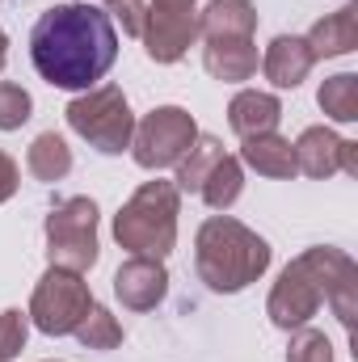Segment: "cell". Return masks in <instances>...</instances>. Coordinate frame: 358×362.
<instances>
[{"label":"cell","instance_id":"6da1fadb","mask_svg":"<svg viewBox=\"0 0 358 362\" xmlns=\"http://www.w3.org/2000/svg\"><path fill=\"white\" fill-rule=\"evenodd\" d=\"M30 59L55 89H93L118 59V30L97 4H51L30 30Z\"/></svg>","mask_w":358,"mask_h":362},{"label":"cell","instance_id":"7a4b0ae2","mask_svg":"<svg viewBox=\"0 0 358 362\" xmlns=\"http://www.w3.org/2000/svg\"><path fill=\"white\" fill-rule=\"evenodd\" d=\"M321 303L333 308L342 329H354L358 266L350 262V253H342L333 245H316V249L299 253L287 270L278 274V282H274V291L266 299V316L274 320V329L295 333L321 312Z\"/></svg>","mask_w":358,"mask_h":362},{"label":"cell","instance_id":"3957f363","mask_svg":"<svg viewBox=\"0 0 358 362\" xmlns=\"http://www.w3.org/2000/svg\"><path fill=\"white\" fill-rule=\"evenodd\" d=\"M194 270L215 295H236L270 270V240L232 215H211L194 236Z\"/></svg>","mask_w":358,"mask_h":362},{"label":"cell","instance_id":"277c9868","mask_svg":"<svg viewBox=\"0 0 358 362\" xmlns=\"http://www.w3.org/2000/svg\"><path fill=\"white\" fill-rule=\"evenodd\" d=\"M181 189L173 181H144L114 215V240L131 257H156L165 262L178 245Z\"/></svg>","mask_w":358,"mask_h":362},{"label":"cell","instance_id":"5b68a950","mask_svg":"<svg viewBox=\"0 0 358 362\" xmlns=\"http://www.w3.org/2000/svg\"><path fill=\"white\" fill-rule=\"evenodd\" d=\"M68 127L105 156H118L131 148V135H135V114L127 105V93L118 85H93L81 97L68 101Z\"/></svg>","mask_w":358,"mask_h":362},{"label":"cell","instance_id":"8992f818","mask_svg":"<svg viewBox=\"0 0 358 362\" xmlns=\"http://www.w3.org/2000/svg\"><path fill=\"white\" fill-rule=\"evenodd\" d=\"M42 232H47L51 266H64V270H76V274L97 266L101 249H97V202L93 198L72 194V198L55 202Z\"/></svg>","mask_w":358,"mask_h":362},{"label":"cell","instance_id":"52a82bcc","mask_svg":"<svg viewBox=\"0 0 358 362\" xmlns=\"http://www.w3.org/2000/svg\"><path fill=\"white\" fill-rule=\"evenodd\" d=\"M89 308H93V291H89V282H85V274L51 266V270L38 278L25 316L47 337H68V333H76V325L85 320Z\"/></svg>","mask_w":358,"mask_h":362},{"label":"cell","instance_id":"ba28073f","mask_svg":"<svg viewBox=\"0 0 358 362\" xmlns=\"http://www.w3.org/2000/svg\"><path fill=\"white\" fill-rule=\"evenodd\" d=\"M198 139V122L190 110L181 105H156L152 114H144V122H135V135H131V156L139 169L148 173H161V169H173L181 156L190 152V144Z\"/></svg>","mask_w":358,"mask_h":362},{"label":"cell","instance_id":"9c48e42d","mask_svg":"<svg viewBox=\"0 0 358 362\" xmlns=\"http://www.w3.org/2000/svg\"><path fill=\"white\" fill-rule=\"evenodd\" d=\"M194 38H198V13H194V4H161V0L148 4L139 42H144V51H148L152 64H178L181 55L194 47Z\"/></svg>","mask_w":358,"mask_h":362},{"label":"cell","instance_id":"30bf717a","mask_svg":"<svg viewBox=\"0 0 358 362\" xmlns=\"http://www.w3.org/2000/svg\"><path fill=\"white\" fill-rule=\"evenodd\" d=\"M291 148H295V173H308L316 181L333 177V173L358 177V144L342 139L329 127H308Z\"/></svg>","mask_w":358,"mask_h":362},{"label":"cell","instance_id":"8fae6325","mask_svg":"<svg viewBox=\"0 0 358 362\" xmlns=\"http://www.w3.org/2000/svg\"><path fill=\"white\" fill-rule=\"evenodd\" d=\"M114 295L131 312H152L169 295V270L156 257H127L114 274Z\"/></svg>","mask_w":358,"mask_h":362},{"label":"cell","instance_id":"7c38bea8","mask_svg":"<svg viewBox=\"0 0 358 362\" xmlns=\"http://www.w3.org/2000/svg\"><path fill=\"white\" fill-rule=\"evenodd\" d=\"M258 42L253 38H211L202 47V68L224 85H245L258 72Z\"/></svg>","mask_w":358,"mask_h":362},{"label":"cell","instance_id":"4fadbf2b","mask_svg":"<svg viewBox=\"0 0 358 362\" xmlns=\"http://www.w3.org/2000/svg\"><path fill=\"white\" fill-rule=\"evenodd\" d=\"M312 64L316 59H312V51L299 34H278L262 55V72H266V81L274 89H299L308 81Z\"/></svg>","mask_w":358,"mask_h":362},{"label":"cell","instance_id":"5bb4252c","mask_svg":"<svg viewBox=\"0 0 358 362\" xmlns=\"http://www.w3.org/2000/svg\"><path fill=\"white\" fill-rule=\"evenodd\" d=\"M312 59H337V55H350L358 47V4H342L337 13L321 17L308 34H304Z\"/></svg>","mask_w":358,"mask_h":362},{"label":"cell","instance_id":"9a60e30c","mask_svg":"<svg viewBox=\"0 0 358 362\" xmlns=\"http://www.w3.org/2000/svg\"><path fill=\"white\" fill-rule=\"evenodd\" d=\"M278 118H282V101L262 89H241L232 97V105H228V122H232V131L241 139L278 131Z\"/></svg>","mask_w":358,"mask_h":362},{"label":"cell","instance_id":"2e32d148","mask_svg":"<svg viewBox=\"0 0 358 362\" xmlns=\"http://www.w3.org/2000/svg\"><path fill=\"white\" fill-rule=\"evenodd\" d=\"M253 30H258L253 0H211L198 13L202 42H211V38H253Z\"/></svg>","mask_w":358,"mask_h":362},{"label":"cell","instance_id":"e0dca14e","mask_svg":"<svg viewBox=\"0 0 358 362\" xmlns=\"http://www.w3.org/2000/svg\"><path fill=\"white\" fill-rule=\"evenodd\" d=\"M241 165H249V169L262 173V177L287 181V177H295V148H291V139H282L278 131L253 135V139H245V148H241Z\"/></svg>","mask_w":358,"mask_h":362},{"label":"cell","instance_id":"ac0fdd59","mask_svg":"<svg viewBox=\"0 0 358 362\" xmlns=\"http://www.w3.org/2000/svg\"><path fill=\"white\" fill-rule=\"evenodd\" d=\"M25 169L42 181V185L64 181L72 173V148H68V139L55 135V131H42V135L30 144V152H25Z\"/></svg>","mask_w":358,"mask_h":362},{"label":"cell","instance_id":"d6986e66","mask_svg":"<svg viewBox=\"0 0 358 362\" xmlns=\"http://www.w3.org/2000/svg\"><path fill=\"white\" fill-rule=\"evenodd\" d=\"M198 194H202V202H207L211 211H228V206L245 194V165L224 152V156L215 160V169L207 173V181L198 185Z\"/></svg>","mask_w":358,"mask_h":362},{"label":"cell","instance_id":"ffe728a7","mask_svg":"<svg viewBox=\"0 0 358 362\" xmlns=\"http://www.w3.org/2000/svg\"><path fill=\"white\" fill-rule=\"evenodd\" d=\"M219 156H224V144H219L215 135H202V131H198V139L190 144V152L173 165V169H178V181H173V185H178V189H190V194H198V185L207 181V173L215 169Z\"/></svg>","mask_w":358,"mask_h":362},{"label":"cell","instance_id":"44dd1931","mask_svg":"<svg viewBox=\"0 0 358 362\" xmlns=\"http://www.w3.org/2000/svg\"><path fill=\"white\" fill-rule=\"evenodd\" d=\"M321 110L333 118V122H358V76L354 72H337L329 76L321 93H316Z\"/></svg>","mask_w":358,"mask_h":362},{"label":"cell","instance_id":"7402d4cb","mask_svg":"<svg viewBox=\"0 0 358 362\" xmlns=\"http://www.w3.org/2000/svg\"><path fill=\"white\" fill-rule=\"evenodd\" d=\"M76 341L85 350H114V346H122V325L101 303H93L89 312H85V320L76 325Z\"/></svg>","mask_w":358,"mask_h":362},{"label":"cell","instance_id":"603a6c76","mask_svg":"<svg viewBox=\"0 0 358 362\" xmlns=\"http://www.w3.org/2000/svg\"><path fill=\"white\" fill-rule=\"evenodd\" d=\"M30 114H34V97L13 81H0V131H21Z\"/></svg>","mask_w":358,"mask_h":362},{"label":"cell","instance_id":"cb8c5ba5","mask_svg":"<svg viewBox=\"0 0 358 362\" xmlns=\"http://www.w3.org/2000/svg\"><path fill=\"white\" fill-rule=\"evenodd\" d=\"M25 337H30V316L21 308H4L0 312V362H13L25 350Z\"/></svg>","mask_w":358,"mask_h":362},{"label":"cell","instance_id":"d4e9b609","mask_svg":"<svg viewBox=\"0 0 358 362\" xmlns=\"http://www.w3.org/2000/svg\"><path fill=\"white\" fill-rule=\"evenodd\" d=\"M287 362H333V346L325 333L316 329H295L291 333V346H287Z\"/></svg>","mask_w":358,"mask_h":362},{"label":"cell","instance_id":"484cf974","mask_svg":"<svg viewBox=\"0 0 358 362\" xmlns=\"http://www.w3.org/2000/svg\"><path fill=\"white\" fill-rule=\"evenodd\" d=\"M105 4H110V21H122V30L131 38L144 34V13H148L144 0H105Z\"/></svg>","mask_w":358,"mask_h":362},{"label":"cell","instance_id":"4316f807","mask_svg":"<svg viewBox=\"0 0 358 362\" xmlns=\"http://www.w3.org/2000/svg\"><path fill=\"white\" fill-rule=\"evenodd\" d=\"M17 181H21V173H17V160H13L8 152H0V202H8V198L17 194Z\"/></svg>","mask_w":358,"mask_h":362},{"label":"cell","instance_id":"83f0119b","mask_svg":"<svg viewBox=\"0 0 358 362\" xmlns=\"http://www.w3.org/2000/svg\"><path fill=\"white\" fill-rule=\"evenodd\" d=\"M4 64H8V34L0 30V72H4Z\"/></svg>","mask_w":358,"mask_h":362},{"label":"cell","instance_id":"f1b7e54d","mask_svg":"<svg viewBox=\"0 0 358 362\" xmlns=\"http://www.w3.org/2000/svg\"><path fill=\"white\" fill-rule=\"evenodd\" d=\"M161 4H194V0H161Z\"/></svg>","mask_w":358,"mask_h":362}]
</instances>
